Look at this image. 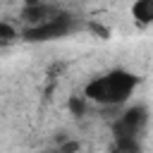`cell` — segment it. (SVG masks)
Masks as SVG:
<instances>
[{"label": "cell", "instance_id": "cell-1", "mask_svg": "<svg viewBox=\"0 0 153 153\" xmlns=\"http://www.w3.org/2000/svg\"><path fill=\"white\" fill-rule=\"evenodd\" d=\"M136 86V76L124 72V69H115V72H108L103 76H96L93 81H88L86 86V98L98 103V105H122L131 91Z\"/></svg>", "mask_w": 153, "mask_h": 153}, {"label": "cell", "instance_id": "cell-2", "mask_svg": "<svg viewBox=\"0 0 153 153\" xmlns=\"http://www.w3.org/2000/svg\"><path fill=\"white\" fill-rule=\"evenodd\" d=\"M74 29V19L69 14H57L55 19L38 24V26H29L24 31L26 41H53V38H62Z\"/></svg>", "mask_w": 153, "mask_h": 153}, {"label": "cell", "instance_id": "cell-3", "mask_svg": "<svg viewBox=\"0 0 153 153\" xmlns=\"http://www.w3.org/2000/svg\"><path fill=\"white\" fill-rule=\"evenodd\" d=\"M146 117H148V115H146V108H141V105H136V108L127 110L124 115H120V120H117L115 127H112L115 139H120V136H136V134L143 129Z\"/></svg>", "mask_w": 153, "mask_h": 153}, {"label": "cell", "instance_id": "cell-4", "mask_svg": "<svg viewBox=\"0 0 153 153\" xmlns=\"http://www.w3.org/2000/svg\"><path fill=\"white\" fill-rule=\"evenodd\" d=\"M57 14H62L55 5H43V2H36V5H26L24 12H22V19L29 24V26H38V24H45L50 19H55Z\"/></svg>", "mask_w": 153, "mask_h": 153}, {"label": "cell", "instance_id": "cell-5", "mask_svg": "<svg viewBox=\"0 0 153 153\" xmlns=\"http://www.w3.org/2000/svg\"><path fill=\"white\" fill-rule=\"evenodd\" d=\"M131 14L139 24H153V0H136Z\"/></svg>", "mask_w": 153, "mask_h": 153}, {"label": "cell", "instance_id": "cell-6", "mask_svg": "<svg viewBox=\"0 0 153 153\" xmlns=\"http://www.w3.org/2000/svg\"><path fill=\"white\" fill-rule=\"evenodd\" d=\"M112 151L115 153H139V141H136V136H120V139H115Z\"/></svg>", "mask_w": 153, "mask_h": 153}, {"label": "cell", "instance_id": "cell-7", "mask_svg": "<svg viewBox=\"0 0 153 153\" xmlns=\"http://www.w3.org/2000/svg\"><path fill=\"white\" fill-rule=\"evenodd\" d=\"M12 38H17V31H14L10 24H0V41L7 43V41H12Z\"/></svg>", "mask_w": 153, "mask_h": 153}, {"label": "cell", "instance_id": "cell-8", "mask_svg": "<svg viewBox=\"0 0 153 153\" xmlns=\"http://www.w3.org/2000/svg\"><path fill=\"white\" fill-rule=\"evenodd\" d=\"M69 110H72L74 115H81V112H84V100L76 98V96H72V98H69Z\"/></svg>", "mask_w": 153, "mask_h": 153}, {"label": "cell", "instance_id": "cell-9", "mask_svg": "<svg viewBox=\"0 0 153 153\" xmlns=\"http://www.w3.org/2000/svg\"><path fill=\"white\" fill-rule=\"evenodd\" d=\"M76 148H79V146H76L74 141H69V143H65L62 148H57V153H76Z\"/></svg>", "mask_w": 153, "mask_h": 153}, {"label": "cell", "instance_id": "cell-10", "mask_svg": "<svg viewBox=\"0 0 153 153\" xmlns=\"http://www.w3.org/2000/svg\"><path fill=\"white\" fill-rule=\"evenodd\" d=\"M26 5H36V2H41V0H24Z\"/></svg>", "mask_w": 153, "mask_h": 153}]
</instances>
